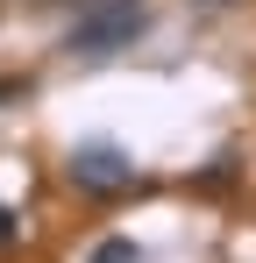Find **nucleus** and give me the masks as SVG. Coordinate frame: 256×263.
Instances as JSON below:
<instances>
[{
  "label": "nucleus",
  "mask_w": 256,
  "mask_h": 263,
  "mask_svg": "<svg viewBox=\"0 0 256 263\" xmlns=\"http://www.w3.org/2000/svg\"><path fill=\"white\" fill-rule=\"evenodd\" d=\"M142 256V249H135V242H121V235H114V242H100V249H93V263H135Z\"/></svg>",
  "instance_id": "obj_3"
},
{
  "label": "nucleus",
  "mask_w": 256,
  "mask_h": 263,
  "mask_svg": "<svg viewBox=\"0 0 256 263\" xmlns=\"http://www.w3.org/2000/svg\"><path fill=\"white\" fill-rule=\"evenodd\" d=\"M71 185L93 192V199H114V192L135 185V164H128L114 142H85V149H71Z\"/></svg>",
  "instance_id": "obj_2"
},
{
  "label": "nucleus",
  "mask_w": 256,
  "mask_h": 263,
  "mask_svg": "<svg viewBox=\"0 0 256 263\" xmlns=\"http://www.w3.org/2000/svg\"><path fill=\"white\" fill-rule=\"evenodd\" d=\"M22 92H29L22 79H0V100H22Z\"/></svg>",
  "instance_id": "obj_5"
},
{
  "label": "nucleus",
  "mask_w": 256,
  "mask_h": 263,
  "mask_svg": "<svg viewBox=\"0 0 256 263\" xmlns=\"http://www.w3.org/2000/svg\"><path fill=\"white\" fill-rule=\"evenodd\" d=\"M14 235H22V220H14V214H7V206H0V249H7Z\"/></svg>",
  "instance_id": "obj_4"
},
{
  "label": "nucleus",
  "mask_w": 256,
  "mask_h": 263,
  "mask_svg": "<svg viewBox=\"0 0 256 263\" xmlns=\"http://www.w3.org/2000/svg\"><path fill=\"white\" fill-rule=\"evenodd\" d=\"M199 7H235V0H199Z\"/></svg>",
  "instance_id": "obj_6"
},
{
  "label": "nucleus",
  "mask_w": 256,
  "mask_h": 263,
  "mask_svg": "<svg viewBox=\"0 0 256 263\" xmlns=\"http://www.w3.org/2000/svg\"><path fill=\"white\" fill-rule=\"evenodd\" d=\"M142 29H150L142 0H93L79 14V29H71V57H114V50H128Z\"/></svg>",
  "instance_id": "obj_1"
}]
</instances>
